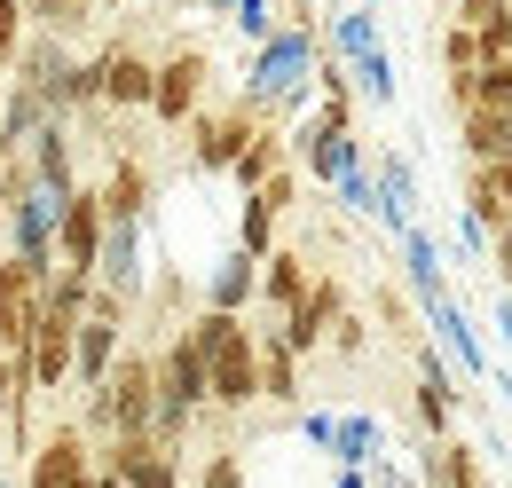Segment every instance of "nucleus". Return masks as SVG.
<instances>
[{"mask_svg":"<svg viewBox=\"0 0 512 488\" xmlns=\"http://www.w3.org/2000/svg\"><path fill=\"white\" fill-rule=\"evenodd\" d=\"M331 426H339L331 410H300V441H316V449H331Z\"/></svg>","mask_w":512,"mask_h":488,"instance_id":"f704fd0d","label":"nucleus"},{"mask_svg":"<svg viewBox=\"0 0 512 488\" xmlns=\"http://www.w3.org/2000/svg\"><path fill=\"white\" fill-rule=\"evenodd\" d=\"M95 284L134 307L142 292V221H103V252H95Z\"/></svg>","mask_w":512,"mask_h":488,"instance_id":"ddd939ff","label":"nucleus"},{"mask_svg":"<svg viewBox=\"0 0 512 488\" xmlns=\"http://www.w3.org/2000/svg\"><path fill=\"white\" fill-rule=\"evenodd\" d=\"M95 189H103V221H150V174H142V158H119Z\"/></svg>","mask_w":512,"mask_h":488,"instance_id":"aec40b11","label":"nucleus"},{"mask_svg":"<svg viewBox=\"0 0 512 488\" xmlns=\"http://www.w3.org/2000/svg\"><path fill=\"white\" fill-rule=\"evenodd\" d=\"M497 339L512 347V292H497Z\"/></svg>","mask_w":512,"mask_h":488,"instance_id":"c9c22d12","label":"nucleus"},{"mask_svg":"<svg viewBox=\"0 0 512 488\" xmlns=\"http://www.w3.org/2000/svg\"><path fill=\"white\" fill-rule=\"evenodd\" d=\"M40 119H56V111H48L32 87H8V95H0V158H24V142H32Z\"/></svg>","mask_w":512,"mask_h":488,"instance_id":"b1692460","label":"nucleus"},{"mask_svg":"<svg viewBox=\"0 0 512 488\" xmlns=\"http://www.w3.org/2000/svg\"><path fill=\"white\" fill-rule=\"evenodd\" d=\"M197 488H245V465H237V449H213V457L197 465Z\"/></svg>","mask_w":512,"mask_h":488,"instance_id":"2f4dec72","label":"nucleus"},{"mask_svg":"<svg viewBox=\"0 0 512 488\" xmlns=\"http://www.w3.org/2000/svg\"><path fill=\"white\" fill-rule=\"evenodd\" d=\"M229 24L245 32V48H260V40L276 32V0H237V8H229Z\"/></svg>","mask_w":512,"mask_h":488,"instance_id":"c85d7f7f","label":"nucleus"},{"mask_svg":"<svg viewBox=\"0 0 512 488\" xmlns=\"http://www.w3.org/2000/svg\"><path fill=\"white\" fill-rule=\"evenodd\" d=\"M347 79H355V95H363V103H394V95H402V87H394V56H386V48H371V56H355L347 63Z\"/></svg>","mask_w":512,"mask_h":488,"instance_id":"a878e982","label":"nucleus"},{"mask_svg":"<svg viewBox=\"0 0 512 488\" xmlns=\"http://www.w3.org/2000/svg\"><path fill=\"white\" fill-rule=\"evenodd\" d=\"M103 473H119L127 488H182V449H166L158 433H111L95 449Z\"/></svg>","mask_w":512,"mask_h":488,"instance_id":"39448f33","label":"nucleus"},{"mask_svg":"<svg viewBox=\"0 0 512 488\" xmlns=\"http://www.w3.org/2000/svg\"><path fill=\"white\" fill-rule=\"evenodd\" d=\"M253 126H260L253 103H229V111H197V119H190V166H197V174H229V166H237V150L253 142Z\"/></svg>","mask_w":512,"mask_h":488,"instance_id":"1a4fd4ad","label":"nucleus"},{"mask_svg":"<svg viewBox=\"0 0 512 488\" xmlns=\"http://www.w3.org/2000/svg\"><path fill=\"white\" fill-rule=\"evenodd\" d=\"M260 300V260L245 244H229L221 260H213V276H205V307H221V315H245Z\"/></svg>","mask_w":512,"mask_h":488,"instance_id":"2eb2a0df","label":"nucleus"},{"mask_svg":"<svg viewBox=\"0 0 512 488\" xmlns=\"http://www.w3.org/2000/svg\"><path fill=\"white\" fill-rule=\"evenodd\" d=\"M103 8H127V0H103Z\"/></svg>","mask_w":512,"mask_h":488,"instance_id":"4c0bfd02","label":"nucleus"},{"mask_svg":"<svg viewBox=\"0 0 512 488\" xmlns=\"http://www.w3.org/2000/svg\"><path fill=\"white\" fill-rule=\"evenodd\" d=\"M473 103L512 111V56H497V63H481V71H473Z\"/></svg>","mask_w":512,"mask_h":488,"instance_id":"bb28decb","label":"nucleus"},{"mask_svg":"<svg viewBox=\"0 0 512 488\" xmlns=\"http://www.w3.org/2000/svg\"><path fill=\"white\" fill-rule=\"evenodd\" d=\"M95 488H127V481H119V473H103V465H95Z\"/></svg>","mask_w":512,"mask_h":488,"instance_id":"e433bc0d","label":"nucleus"},{"mask_svg":"<svg viewBox=\"0 0 512 488\" xmlns=\"http://www.w3.org/2000/svg\"><path fill=\"white\" fill-rule=\"evenodd\" d=\"M40 268L32 260H16V252H0V355H24L32 347V323H40Z\"/></svg>","mask_w":512,"mask_h":488,"instance_id":"9d476101","label":"nucleus"},{"mask_svg":"<svg viewBox=\"0 0 512 488\" xmlns=\"http://www.w3.org/2000/svg\"><path fill=\"white\" fill-rule=\"evenodd\" d=\"M379 449H386V426L371 410H347L331 426V465H379Z\"/></svg>","mask_w":512,"mask_h":488,"instance_id":"5701e85b","label":"nucleus"},{"mask_svg":"<svg viewBox=\"0 0 512 488\" xmlns=\"http://www.w3.org/2000/svg\"><path fill=\"white\" fill-rule=\"evenodd\" d=\"M371 307H379V323L394 331V339H418V323H410V300H402L394 284H379V292H371Z\"/></svg>","mask_w":512,"mask_h":488,"instance_id":"7c9ffc66","label":"nucleus"},{"mask_svg":"<svg viewBox=\"0 0 512 488\" xmlns=\"http://www.w3.org/2000/svg\"><path fill=\"white\" fill-rule=\"evenodd\" d=\"M87 87H95V103L103 111H150V87H158V63L127 48V40H111V48H95L87 56Z\"/></svg>","mask_w":512,"mask_h":488,"instance_id":"7ed1b4c3","label":"nucleus"},{"mask_svg":"<svg viewBox=\"0 0 512 488\" xmlns=\"http://www.w3.org/2000/svg\"><path fill=\"white\" fill-rule=\"evenodd\" d=\"M24 166L40 174V189H79V166H71V119H40L32 142H24Z\"/></svg>","mask_w":512,"mask_h":488,"instance_id":"4468645a","label":"nucleus"},{"mask_svg":"<svg viewBox=\"0 0 512 488\" xmlns=\"http://www.w3.org/2000/svg\"><path fill=\"white\" fill-rule=\"evenodd\" d=\"M363 8H379V0H363Z\"/></svg>","mask_w":512,"mask_h":488,"instance_id":"ea45409f","label":"nucleus"},{"mask_svg":"<svg viewBox=\"0 0 512 488\" xmlns=\"http://www.w3.org/2000/svg\"><path fill=\"white\" fill-rule=\"evenodd\" d=\"M300 292H308V252H300V244L260 252V307H268V315H284Z\"/></svg>","mask_w":512,"mask_h":488,"instance_id":"f3484780","label":"nucleus"},{"mask_svg":"<svg viewBox=\"0 0 512 488\" xmlns=\"http://www.w3.org/2000/svg\"><path fill=\"white\" fill-rule=\"evenodd\" d=\"M56 205H64V197H56V189H40V174H32V189L0 213L8 252H16V260H32L40 276H56Z\"/></svg>","mask_w":512,"mask_h":488,"instance_id":"20e7f679","label":"nucleus"},{"mask_svg":"<svg viewBox=\"0 0 512 488\" xmlns=\"http://www.w3.org/2000/svg\"><path fill=\"white\" fill-rule=\"evenodd\" d=\"M402 268H410V300L426 307V300H442L449 292V268H442V244L426 237V229H418V221H410V229H402Z\"/></svg>","mask_w":512,"mask_h":488,"instance_id":"6ab92c4d","label":"nucleus"},{"mask_svg":"<svg viewBox=\"0 0 512 488\" xmlns=\"http://www.w3.org/2000/svg\"><path fill=\"white\" fill-rule=\"evenodd\" d=\"M32 488H95V457H87L79 426H56L32 449Z\"/></svg>","mask_w":512,"mask_h":488,"instance_id":"f8f14e48","label":"nucleus"},{"mask_svg":"<svg viewBox=\"0 0 512 488\" xmlns=\"http://www.w3.org/2000/svg\"><path fill=\"white\" fill-rule=\"evenodd\" d=\"M95 8H103V0H24V24H32V32H56V40H79V32L95 24Z\"/></svg>","mask_w":512,"mask_h":488,"instance_id":"393cba45","label":"nucleus"},{"mask_svg":"<svg viewBox=\"0 0 512 488\" xmlns=\"http://www.w3.org/2000/svg\"><path fill=\"white\" fill-rule=\"evenodd\" d=\"M442 71H481V40H473L465 24H449V32H442Z\"/></svg>","mask_w":512,"mask_h":488,"instance_id":"c756f323","label":"nucleus"},{"mask_svg":"<svg viewBox=\"0 0 512 488\" xmlns=\"http://www.w3.org/2000/svg\"><path fill=\"white\" fill-rule=\"evenodd\" d=\"M512 0H457V16L449 24H465V32H489V24H505Z\"/></svg>","mask_w":512,"mask_h":488,"instance_id":"473e14b6","label":"nucleus"},{"mask_svg":"<svg viewBox=\"0 0 512 488\" xmlns=\"http://www.w3.org/2000/svg\"><path fill=\"white\" fill-rule=\"evenodd\" d=\"M418 481H426V488H489V473H481L473 441L442 433V441H426V449H418Z\"/></svg>","mask_w":512,"mask_h":488,"instance_id":"dca6fc26","label":"nucleus"},{"mask_svg":"<svg viewBox=\"0 0 512 488\" xmlns=\"http://www.w3.org/2000/svg\"><path fill=\"white\" fill-rule=\"evenodd\" d=\"M339 307H347V284H339V276L323 268V276H308V292L284 307V315H268V323H276V339H284V347H292V355L308 363L323 339H331V315H339Z\"/></svg>","mask_w":512,"mask_h":488,"instance_id":"423d86ee","label":"nucleus"},{"mask_svg":"<svg viewBox=\"0 0 512 488\" xmlns=\"http://www.w3.org/2000/svg\"><path fill=\"white\" fill-rule=\"evenodd\" d=\"M260 402H276V410H292V402H300V355L276 339V323L260 331Z\"/></svg>","mask_w":512,"mask_h":488,"instance_id":"412c9836","label":"nucleus"},{"mask_svg":"<svg viewBox=\"0 0 512 488\" xmlns=\"http://www.w3.org/2000/svg\"><path fill=\"white\" fill-rule=\"evenodd\" d=\"M371 48H386V40H379V8H331V32H323V56L355 63V56H371Z\"/></svg>","mask_w":512,"mask_h":488,"instance_id":"4be33fe9","label":"nucleus"},{"mask_svg":"<svg viewBox=\"0 0 512 488\" xmlns=\"http://www.w3.org/2000/svg\"><path fill=\"white\" fill-rule=\"evenodd\" d=\"M457 142H465V166H489V158H512V111H457Z\"/></svg>","mask_w":512,"mask_h":488,"instance_id":"a211bd4d","label":"nucleus"},{"mask_svg":"<svg viewBox=\"0 0 512 488\" xmlns=\"http://www.w3.org/2000/svg\"><path fill=\"white\" fill-rule=\"evenodd\" d=\"M418 315H426V331L442 339L449 370H457L465 386H481V378H489V347H481V331H473V315L457 307V292H442V300H426Z\"/></svg>","mask_w":512,"mask_h":488,"instance_id":"9b49d317","label":"nucleus"},{"mask_svg":"<svg viewBox=\"0 0 512 488\" xmlns=\"http://www.w3.org/2000/svg\"><path fill=\"white\" fill-rule=\"evenodd\" d=\"M95 252H103V189L79 182V189H64V205H56V268L95 276Z\"/></svg>","mask_w":512,"mask_h":488,"instance_id":"6e6552de","label":"nucleus"},{"mask_svg":"<svg viewBox=\"0 0 512 488\" xmlns=\"http://www.w3.org/2000/svg\"><path fill=\"white\" fill-rule=\"evenodd\" d=\"M505 457H512V449H505Z\"/></svg>","mask_w":512,"mask_h":488,"instance_id":"a19ab883","label":"nucleus"},{"mask_svg":"<svg viewBox=\"0 0 512 488\" xmlns=\"http://www.w3.org/2000/svg\"><path fill=\"white\" fill-rule=\"evenodd\" d=\"M205 355V386H213V410L221 418H245L260 402V331L245 315H221V307H197L182 323Z\"/></svg>","mask_w":512,"mask_h":488,"instance_id":"f257e3e1","label":"nucleus"},{"mask_svg":"<svg viewBox=\"0 0 512 488\" xmlns=\"http://www.w3.org/2000/svg\"><path fill=\"white\" fill-rule=\"evenodd\" d=\"M323 347H331L339 363H355V355L371 347V331H363V315H355V307H339V315H331V339H323Z\"/></svg>","mask_w":512,"mask_h":488,"instance_id":"cd10ccee","label":"nucleus"},{"mask_svg":"<svg viewBox=\"0 0 512 488\" xmlns=\"http://www.w3.org/2000/svg\"><path fill=\"white\" fill-rule=\"evenodd\" d=\"M0 488H16V481H8V473H0Z\"/></svg>","mask_w":512,"mask_h":488,"instance_id":"58836bf2","label":"nucleus"},{"mask_svg":"<svg viewBox=\"0 0 512 488\" xmlns=\"http://www.w3.org/2000/svg\"><path fill=\"white\" fill-rule=\"evenodd\" d=\"M24 48V0H0V63H16Z\"/></svg>","mask_w":512,"mask_h":488,"instance_id":"72a5a7b5","label":"nucleus"},{"mask_svg":"<svg viewBox=\"0 0 512 488\" xmlns=\"http://www.w3.org/2000/svg\"><path fill=\"white\" fill-rule=\"evenodd\" d=\"M16 87H32L56 119L103 111L95 87H87V56H71V40H56V32H24V48H16Z\"/></svg>","mask_w":512,"mask_h":488,"instance_id":"f03ea898","label":"nucleus"},{"mask_svg":"<svg viewBox=\"0 0 512 488\" xmlns=\"http://www.w3.org/2000/svg\"><path fill=\"white\" fill-rule=\"evenodd\" d=\"M205 79H213L205 48H174V56H158V87H150V119H158V126H190L197 111H205Z\"/></svg>","mask_w":512,"mask_h":488,"instance_id":"0eeeda50","label":"nucleus"}]
</instances>
